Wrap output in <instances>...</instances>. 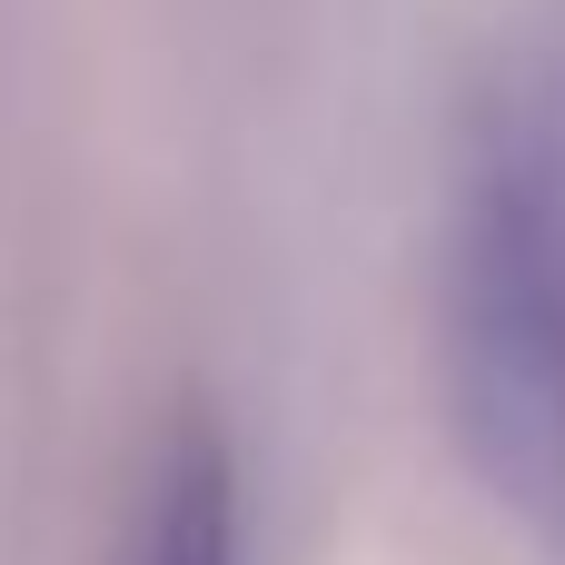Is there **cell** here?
<instances>
[{"label":"cell","mask_w":565,"mask_h":565,"mask_svg":"<svg viewBox=\"0 0 565 565\" xmlns=\"http://www.w3.org/2000/svg\"><path fill=\"white\" fill-rule=\"evenodd\" d=\"M457 447L526 526L565 536V149L487 139L447 248Z\"/></svg>","instance_id":"6da1fadb"},{"label":"cell","mask_w":565,"mask_h":565,"mask_svg":"<svg viewBox=\"0 0 565 565\" xmlns=\"http://www.w3.org/2000/svg\"><path fill=\"white\" fill-rule=\"evenodd\" d=\"M129 565H238V477L218 457L209 427H179L149 497H139V536Z\"/></svg>","instance_id":"7a4b0ae2"}]
</instances>
